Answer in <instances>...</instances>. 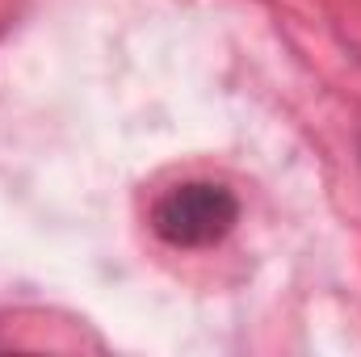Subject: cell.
I'll list each match as a JSON object with an SVG mask.
<instances>
[{
	"instance_id": "1",
	"label": "cell",
	"mask_w": 361,
	"mask_h": 357,
	"mask_svg": "<svg viewBox=\"0 0 361 357\" xmlns=\"http://www.w3.org/2000/svg\"><path fill=\"white\" fill-rule=\"evenodd\" d=\"M240 202L219 181H180L152 206V227L173 248H210L231 236Z\"/></svg>"
}]
</instances>
